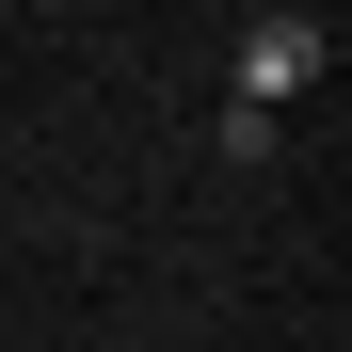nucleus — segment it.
Segmentation results:
<instances>
[{"label": "nucleus", "instance_id": "1", "mask_svg": "<svg viewBox=\"0 0 352 352\" xmlns=\"http://www.w3.org/2000/svg\"><path fill=\"white\" fill-rule=\"evenodd\" d=\"M320 65H336V32H320V16H241V96H256V112H272V96H305Z\"/></svg>", "mask_w": 352, "mask_h": 352}]
</instances>
